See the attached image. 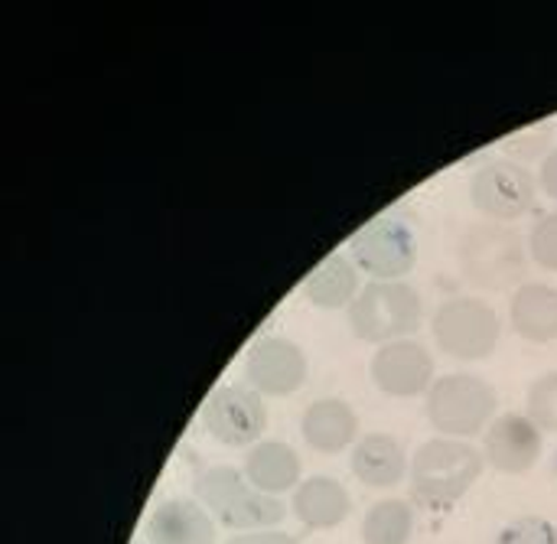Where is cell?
<instances>
[{
	"label": "cell",
	"instance_id": "1",
	"mask_svg": "<svg viewBox=\"0 0 557 544\" xmlns=\"http://www.w3.org/2000/svg\"><path fill=\"white\" fill-rule=\"evenodd\" d=\"M457 264L476 290L522 287L529 274V238L503 222H473L460 235Z\"/></svg>",
	"mask_w": 557,
	"mask_h": 544
},
{
	"label": "cell",
	"instance_id": "2",
	"mask_svg": "<svg viewBox=\"0 0 557 544\" xmlns=\"http://www.w3.org/2000/svg\"><path fill=\"white\" fill-rule=\"evenodd\" d=\"M483 450L470 441L431 437L418 447L411 460V499L428 509H444L463 499L483 477Z\"/></svg>",
	"mask_w": 557,
	"mask_h": 544
},
{
	"label": "cell",
	"instance_id": "3",
	"mask_svg": "<svg viewBox=\"0 0 557 544\" xmlns=\"http://www.w3.org/2000/svg\"><path fill=\"white\" fill-rule=\"evenodd\" d=\"M193 493H196V503H202V509L219 526H225L232 532L235 529L238 532H268L287 516V509L277 496L255 490L242 470L225 467V463L196 470Z\"/></svg>",
	"mask_w": 557,
	"mask_h": 544
},
{
	"label": "cell",
	"instance_id": "4",
	"mask_svg": "<svg viewBox=\"0 0 557 544\" xmlns=\"http://www.w3.org/2000/svg\"><path fill=\"white\" fill-rule=\"evenodd\" d=\"M496 408L499 395L486 379L470 372H450L431 385L424 411L437 437L473 441L499 418Z\"/></svg>",
	"mask_w": 557,
	"mask_h": 544
},
{
	"label": "cell",
	"instance_id": "5",
	"mask_svg": "<svg viewBox=\"0 0 557 544\" xmlns=\"http://www.w3.org/2000/svg\"><path fill=\"white\" fill-rule=\"evenodd\" d=\"M424 320L421 294L405 281H372L349 307V330L362 343H398L418 333Z\"/></svg>",
	"mask_w": 557,
	"mask_h": 544
},
{
	"label": "cell",
	"instance_id": "6",
	"mask_svg": "<svg viewBox=\"0 0 557 544\" xmlns=\"http://www.w3.org/2000/svg\"><path fill=\"white\" fill-rule=\"evenodd\" d=\"M431 333L447 356L480 362L496 353L503 339V317L483 297H450L434 310Z\"/></svg>",
	"mask_w": 557,
	"mask_h": 544
},
{
	"label": "cell",
	"instance_id": "7",
	"mask_svg": "<svg viewBox=\"0 0 557 544\" xmlns=\"http://www.w3.org/2000/svg\"><path fill=\"white\" fill-rule=\"evenodd\" d=\"M535 199H539V176H532V170L522 160L499 157L473 173L470 202L490 222L512 225L516 219L532 212Z\"/></svg>",
	"mask_w": 557,
	"mask_h": 544
},
{
	"label": "cell",
	"instance_id": "8",
	"mask_svg": "<svg viewBox=\"0 0 557 544\" xmlns=\"http://www.w3.org/2000/svg\"><path fill=\"white\" fill-rule=\"evenodd\" d=\"M349 258L372 281H401L418 261V235L398 215H379L349 242Z\"/></svg>",
	"mask_w": 557,
	"mask_h": 544
},
{
	"label": "cell",
	"instance_id": "9",
	"mask_svg": "<svg viewBox=\"0 0 557 544\" xmlns=\"http://www.w3.org/2000/svg\"><path fill=\"white\" fill-rule=\"evenodd\" d=\"M202 424L225 447H255L268 428V405L251 385H219L202 408Z\"/></svg>",
	"mask_w": 557,
	"mask_h": 544
},
{
	"label": "cell",
	"instance_id": "10",
	"mask_svg": "<svg viewBox=\"0 0 557 544\" xmlns=\"http://www.w3.org/2000/svg\"><path fill=\"white\" fill-rule=\"evenodd\" d=\"M245 382L268 398L294 395L307 379V356L287 336H261L242 359Z\"/></svg>",
	"mask_w": 557,
	"mask_h": 544
},
{
	"label": "cell",
	"instance_id": "11",
	"mask_svg": "<svg viewBox=\"0 0 557 544\" xmlns=\"http://www.w3.org/2000/svg\"><path fill=\"white\" fill-rule=\"evenodd\" d=\"M372 382L379 385V392L392 395V398H418L428 395L434 379V356L414 343V339H398V343H385L375 349L372 362H369Z\"/></svg>",
	"mask_w": 557,
	"mask_h": 544
},
{
	"label": "cell",
	"instance_id": "12",
	"mask_svg": "<svg viewBox=\"0 0 557 544\" xmlns=\"http://www.w3.org/2000/svg\"><path fill=\"white\" fill-rule=\"evenodd\" d=\"M545 450V434L535 428V421L522 411L499 415L483 437V457L493 470L522 477L529 473Z\"/></svg>",
	"mask_w": 557,
	"mask_h": 544
},
{
	"label": "cell",
	"instance_id": "13",
	"mask_svg": "<svg viewBox=\"0 0 557 544\" xmlns=\"http://www.w3.org/2000/svg\"><path fill=\"white\" fill-rule=\"evenodd\" d=\"M147 544H215V519L202 509V503L173 496L163 499L144 522Z\"/></svg>",
	"mask_w": 557,
	"mask_h": 544
},
{
	"label": "cell",
	"instance_id": "14",
	"mask_svg": "<svg viewBox=\"0 0 557 544\" xmlns=\"http://www.w3.org/2000/svg\"><path fill=\"white\" fill-rule=\"evenodd\" d=\"M300 434L310 450L333 457L339 450L356 447L359 418H356L352 405L343 398H317L313 405H307V411L300 418Z\"/></svg>",
	"mask_w": 557,
	"mask_h": 544
},
{
	"label": "cell",
	"instance_id": "15",
	"mask_svg": "<svg viewBox=\"0 0 557 544\" xmlns=\"http://www.w3.org/2000/svg\"><path fill=\"white\" fill-rule=\"evenodd\" d=\"M349 467H352V477L372 490H392L411 473L401 441L392 434H382V431L356 441Z\"/></svg>",
	"mask_w": 557,
	"mask_h": 544
},
{
	"label": "cell",
	"instance_id": "16",
	"mask_svg": "<svg viewBox=\"0 0 557 544\" xmlns=\"http://www.w3.org/2000/svg\"><path fill=\"white\" fill-rule=\"evenodd\" d=\"M245 480L268 493V496H281L287 490H297L304 480V463L297 457V450L284 441H258L242 463Z\"/></svg>",
	"mask_w": 557,
	"mask_h": 544
},
{
	"label": "cell",
	"instance_id": "17",
	"mask_svg": "<svg viewBox=\"0 0 557 544\" xmlns=\"http://www.w3.org/2000/svg\"><path fill=\"white\" fill-rule=\"evenodd\" d=\"M290 509L297 516V522L304 529L313 532H330L336 526H343L352 512V499L346 493L343 483L330 480V477H310L294 490Z\"/></svg>",
	"mask_w": 557,
	"mask_h": 544
},
{
	"label": "cell",
	"instance_id": "18",
	"mask_svg": "<svg viewBox=\"0 0 557 544\" xmlns=\"http://www.w3.org/2000/svg\"><path fill=\"white\" fill-rule=\"evenodd\" d=\"M512 330L529 343H555L557 339V287L542 281H525L516 287L509 300Z\"/></svg>",
	"mask_w": 557,
	"mask_h": 544
},
{
	"label": "cell",
	"instance_id": "19",
	"mask_svg": "<svg viewBox=\"0 0 557 544\" xmlns=\"http://www.w3.org/2000/svg\"><path fill=\"white\" fill-rule=\"evenodd\" d=\"M359 290V268L343 251L326 255L304 281V297L320 310H349Z\"/></svg>",
	"mask_w": 557,
	"mask_h": 544
},
{
	"label": "cell",
	"instance_id": "20",
	"mask_svg": "<svg viewBox=\"0 0 557 544\" xmlns=\"http://www.w3.org/2000/svg\"><path fill=\"white\" fill-rule=\"evenodd\" d=\"M414 535V509L405 499H382L362 519V544H408Z\"/></svg>",
	"mask_w": 557,
	"mask_h": 544
},
{
	"label": "cell",
	"instance_id": "21",
	"mask_svg": "<svg viewBox=\"0 0 557 544\" xmlns=\"http://www.w3.org/2000/svg\"><path fill=\"white\" fill-rule=\"evenodd\" d=\"M525 415L535 421L542 434H557V372L532 382L525 395Z\"/></svg>",
	"mask_w": 557,
	"mask_h": 544
},
{
	"label": "cell",
	"instance_id": "22",
	"mask_svg": "<svg viewBox=\"0 0 557 544\" xmlns=\"http://www.w3.org/2000/svg\"><path fill=\"white\" fill-rule=\"evenodd\" d=\"M529 258L542 268L557 274V212L539 215L529 232Z\"/></svg>",
	"mask_w": 557,
	"mask_h": 544
},
{
	"label": "cell",
	"instance_id": "23",
	"mask_svg": "<svg viewBox=\"0 0 557 544\" xmlns=\"http://www.w3.org/2000/svg\"><path fill=\"white\" fill-rule=\"evenodd\" d=\"M496 544H557V526L542 516H522L499 532Z\"/></svg>",
	"mask_w": 557,
	"mask_h": 544
},
{
	"label": "cell",
	"instance_id": "24",
	"mask_svg": "<svg viewBox=\"0 0 557 544\" xmlns=\"http://www.w3.org/2000/svg\"><path fill=\"white\" fill-rule=\"evenodd\" d=\"M225 544H300L294 535L287 532H277V529H268V532H238L232 535Z\"/></svg>",
	"mask_w": 557,
	"mask_h": 544
},
{
	"label": "cell",
	"instance_id": "25",
	"mask_svg": "<svg viewBox=\"0 0 557 544\" xmlns=\"http://www.w3.org/2000/svg\"><path fill=\"white\" fill-rule=\"evenodd\" d=\"M539 189L545 196H552L557 202V147L542 160V170H539Z\"/></svg>",
	"mask_w": 557,
	"mask_h": 544
},
{
	"label": "cell",
	"instance_id": "26",
	"mask_svg": "<svg viewBox=\"0 0 557 544\" xmlns=\"http://www.w3.org/2000/svg\"><path fill=\"white\" fill-rule=\"evenodd\" d=\"M134 544H144V542H134Z\"/></svg>",
	"mask_w": 557,
	"mask_h": 544
}]
</instances>
